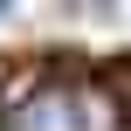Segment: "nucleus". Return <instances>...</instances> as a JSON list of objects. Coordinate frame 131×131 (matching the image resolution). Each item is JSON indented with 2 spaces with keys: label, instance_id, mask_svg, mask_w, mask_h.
Here are the masks:
<instances>
[{
  "label": "nucleus",
  "instance_id": "obj_2",
  "mask_svg": "<svg viewBox=\"0 0 131 131\" xmlns=\"http://www.w3.org/2000/svg\"><path fill=\"white\" fill-rule=\"evenodd\" d=\"M0 21H14V0H0Z\"/></svg>",
  "mask_w": 131,
  "mask_h": 131
},
{
  "label": "nucleus",
  "instance_id": "obj_1",
  "mask_svg": "<svg viewBox=\"0 0 131 131\" xmlns=\"http://www.w3.org/2000/svg\"><path fill=\"white\" fill-rule=\"evenodd\" d=\"M7 131H117V97L104 83L62 76V83H41L35 97H21Z\"/></svg>",
  "mask_w": 131,
  "mask_h": 131
}]
</instances>
